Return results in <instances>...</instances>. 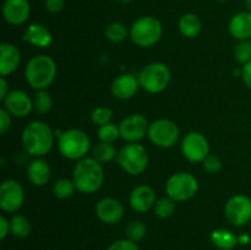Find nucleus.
<instances>
[{"instance_id":"nucleus-1","label":"nucleus","mask_w":251,"mask_h":250,"mask_svg":"<svg viewBox=\"0 0 251 250\" xmlns=\"http://www.w3.org/2000/svg\"><path fill=\"white\" fill-rule=\"evenodd\" d=\"M25 152L32 157H43L51 150L54 144V132L47 123L33 120L25 126L21 135Z\"/></svg>"},{"instance_id":"nucleus-2","label":"nucleus","mask_w":251,"mask_h":250,"mask_svg":"<svg viewBox=\"0 0 251 250\" xmlns=\"http://www.w3.org/2000/svg\"><path fill=\"white\" fill-rule=\"evenodd\" d=\"M73 180L76 190L82 194H93L100 190L104 181L102 163L93 157H85L77 161L73 171Z\"/></svg>"},{"instance_id":"nucleus-3","label":"nucleus","mask_w":251,"mask_h":250,"mask_svg":"<svg viewBox=\"0 0 251 250\" xmlns=\"http://www.w3.org/2000/svg\"><path fill=\"white\" fill-rule=\"evenodd\" d=\"M56 76V64L49 55H34L25 68V78L33 90H47Z\"/></svg>"},{"instance_id":"nucleus-4","label":"nucleus","mask_w":251,"mask_h":250,"mask_svg":"<svg viewBox=\"0 0 251 250\" xmlns=\"http://www.w3.org/2000/svg\"><path fill=\"white\" fill-rule=\"evenodd\" d=\"M163 34L161 21L154 16H142L135 20L130 27V38L141 48H151Z\"/></svg>"},{"instance_id":"nucleus-5","label":"nucleus","mask_w":251,"mask_h":250,"mask_svg":"<svg viewBox=\"0 0 251 250\" xmlns=\"http://www.w3.org/2000/svg\"><path fill=\"white\" fill-rule=\"evenodd\" d=\"M90 147V137L80 129H69L58 135V149L68 159L80 161L85 158Z\"/></svg>"},{"instance_id":"nucleus-6","label":"nucleus","mask_w":251,"mask_h":250,"mask_svg":"<svg viewBox=\"0 0 251 250\" xmlns=\"http://www.w3.org/2000/svg\"><path fill=\"white\" fill-rule=\"evenodd\" d=\"M117 163L125 173L130 175H139L144 173L149 166L147 150L137 142H130L118 152Z\"/></svg>"},{"instance_id":"nucleus-7","label":"nucleus","mask_w":251,"mask_h":250,"mask_svg":"<svg viewBox=\"0 0 251 250\" xmlns=\"http://www.w3.org/2000/svg\"><path fill=\"white\" fill-rule=\"evenodd\" d=\"M140 87L144 88L146 92L156 95L168 87L171 82V70L164 63L154 61L145 66L139 74Z\"/></svg>"},{"instance_id":"nucleus-8","label":"nucleus","mask_w":251,"mask_h":250,"mask_svg":"<svg viewBox=\"0 0 251 250\" xmlns=\"http://www.w3.org/2000/svg\"><path fill=\"white\" fill-rule=\"evenodd\" d=\"M199 190V181L193 174L186 172L172 174L166 183L167 196L176 202H184L196 195Z\"/></svg>"},{"instance_id":"nucleus-9","label":"nucleus","mask_w":251,"mask_h":250,"mask_svg":"<svg viewBox=\"0 0 251 250\" xmlns=\"http://www.w3.org/2000/svg\"><path fill=\"white\" fill-rule=\"evenodd\" d=\"M147 136L154 146L171 149L179 139V127L171 119H157L150 124Z\"/></svg>"},{"instance_id":"nucleus-10","label":"nucleus","mask_w":251,"mask_h":250,"mask_svg":"<svg viewBox=\"0 0 251 250\" xmlns=\"http://www.w3.org/2000/svg\"><path fill=\"white\" fill-rule=\"evenodd\" d=\"M226 218L230 225L243 227L251 221V199L243 194H235L225 206Z\"/></svg>"},{"instance_id":"nucleus-11","label":"nucleus","mask_w":251,"mask_h":250,"mask_svg":"<svg viewBox=\"0 0 251 250\" xmlns=\"http://www.w3.org/2000/svg\"><path fill=\"white\" fill-rule=\"evenodd\" d=\"M181 153L193 163H202L210 154V144L201 132L191 131L184 136L181 141Z\"/></svg>"},{"instance_id":"nucleus-12","label":"nucleus","mask_w":251,"mask_h":250,"mask_svg":"<svg viewBox=\"0 0 251 250\" xmlns=\"http://www.w3.org/2000/svg\"><path fill=\"white\" fill-rule=\"evenodd\" d=\"M25 202V190L15 179H6L0 185V208L5 212H17Z\"/></svg>"},{"instance_id":"nucleus-13","label":"nucleus","mask_w":251,"mask_h":250,"mask_svg":"<svg viewBox=\"0 0 251 250\" xmlns=\"http://www.w3.org/2000/svg\"><path fill=\"white\" fill-rule=\"evenodd\" d=\"M150 124L146 118L142 114H131L120 122L119 130L120 137L130 144V142H139L144 139L149 132Z\"/></svg>"},{"instance_id":"nucleus-14","label":"nucleus","mask_w":251,"mask_h":250,"mask_svg":"<svg viewBox=\"0 0 251 250\" xmlns=\"http://www.w3.org/2000/svg\"><path fill=\"white\" fill-rule=\"evenodd\" d=\"M4 108L16 118H26L33 108V100L29 98L26 92L21 90L10 91L4 98Z\"/></svg>"},{"instance_id":"nucleus-15","label":"nucleus","mask_w":251,"mask_h":250,"mask_svg":"<svg viewBox=\"0 0 251 250\" xmlns=\"http://www.w3.org/2000/svg\"><path fill=\"white\" fill-rule=\"evenodd\" d=\"M31 15L28 0H5L2 4V16L9 25L21 26Z\"/></svg>"},{"instance_id":"nucleus-16","label":"nucleus","mask_w":251,"mask_h":250,"mask_svg":"<svg viewBox=\"0 0 251 250\" xmlns=\"http://www.w3.org/2000/svg\"><path fill=\"white\" fill-rule=\"evenodd\" d=\"M95 211L98 220L107 225H115L122 221L124 216V206L114 198L100 199L96 205Z\"/></svg>"},{"instance_id":"nucleus-17","label":"nucleus","mask_w":251,"mask_h":250,"mask_svg":"<svg viewBox=\"0 0 251 250\" xmlns=\"http://www.w3.org/2000/svg\"><path fill=\"white\" fill-rule=\"evenodd\" d=\"M140 87L139 77L132 74H122L113 80L110 91L113 97L120 100H126L134 97Z\"/></svg>"},{"instance_id":"nucleus-18","label":"nucleus","mask_w":251,"mask_h":250,"mask_svg":"<svg viewBox=\"0 0 251 250\" xmlns=\"http://www.w3.org/2000/svg\"><path fill=\"white\" fill-rule=\"evenodd\" d=\"M130 206L137 213H146L156 205V194L151 186L142 184L132 189L129 198Z\"/></svg>"},{"instance_id":"nucleus-19","label":"nucleus","mask_w":251,"mask_h":250,"mask_svg":"<svg viewBox=\"0 0 251 250\" xmlns=\"http://www.w3.org/2000/svg\"><path fill=\"white\" fill-rule=\"evenodd\" d=\"M21 63V53L19 48L11 43L0 46V75L7 76L17 70Z\"/></svg>"},{"instance_id":"nucleus-20","label":"nucleus","mask_w":251,"mask_h":250,"mask_svg":"<svg viewBox=\"0 0 251 250\" xmlns=\"http://www.w3.org/2000/svg\"><path fill=\"white\" fill-rule=\"evenodd\" d=\"M230 36L238 41H247L251 38V12L239 11L233 15L228 25Z\"/></svg>"},{"instance_id":"nucleus-21","label":"nucleus","mask_w":251,"mask_h":250,"mask_svg":"<svg viewBox=\"0 0 251 250\" xmlns=\"http://www.w3.org/2000/svg\"><path fill=\"white\" fill-rule=\"evenodd\" d=\"M22 39L36 48L44 49L50 46L53 42V36L44 25L31 24L25 31Z\"/></svg>"},{"instance_id":"nucleus-22","label":"nucleus","mask_w":251,"mask_h":250,"mask_svg":"<svg viewBox=\"0 0 251 250\" xmlns=\"http://www.w3.org/2000/svg\"><path fill=\"white\" fill-rule=\"evenodd\" d=\"M50 167L48 162L42 159L41 157L33 159L27 166V178L34 186L47 185L50 179Z\"/></svg>"},{"instance_id":"nucleus-23","label":"nucleus","mask_w":251,"mask_h":250,"mask_svg":"<svg viewBox=\"0 0 251 250\" xmlns=\"http://www.w3.org/2000/svg\"><path fill=\"white\" fill-rule=\"evenodd\" d=\"M178 28L181 36L185 38H196L200 34L202 24L200 17L194 12H185L180 16L178 21Z\"/></svg>"},{"instance_id":"nucleus-24","label":"nucleus","mask_w":251,"mask_h":250,"mask_svg":"<svg viewBox=\"0 0 251 250\" xmlns=\"http://www.w3.org/2000/svg\"><path fill=\"white\" fill-rule=\"evenodd\" d=\"M211 242L221 250H232L238 244V237H235L230 230L218 228L211 233Z\"/></svg>"},{"instance_id":"nucleus-25","label":"nucleus","mask_w":251,"mask_h":250,"mask_svg":"<svg viewBox=\"0 0 251 250\" xmlns=\"http://www.w3.org/2000/svg\"><path fill=\"white\" fill-rule=\"evenodd\" d=\"M104 36L108 41L113 43H120V42H124L127 36H130V29H127V27L123 22L114 21L105 26Z\"/></svg>"},{"instance_id":"nucleus-26","label":"nucleus","mask_w":251,"mask_h":250,"mask_svg":"<svg viewBox=\"0 0 251 250\" xmlns=\"http://www.w3.org/2000/svg\"><path fill=\"white\" fill-rule=\"evenodd\" d=\"M117 150L113 144L100 141L92 147V157L100 163H108L117 158Z\"/></svg>"},{"instance_id":"nucleus-27","label":"nucleus","mask_w":251,"mask_h":250,"mask_svg":"<svg viewBox=\"0 0 251 250\" xmlns=\"http://www.w3.org/2000/svg\"><path fill=\"white\" fill-rule=\"evenodd\" d=\"M10 232L16 238H26L31 233V223L24 215H14L10 220Z\"/></svg>"},{"instance_id":"nucleus-28","label":"nucleus","mask_w":251,"mask_h":250,"mask_svg":"<svg viewBox=\"0 0 251 250\" xmlns=\"http://www.w3.org/2000/svg\"><path fill=\"white\" fill-rule=\"evenodd\" d=\"M76 190L75 183L73 179L60 178L54 183L53 185V194L55 198L65 200V199L71 198Z\"/></svg>"},{"instance_id":"nucleus-29","label":"nucleus","mask_w":251,"mask_h":250,"mask_svg":"<svg viewBox=\"0 0 251 250\" xmlns=\"http://www.w3.org/2000/svg\"><path fill=\"white\" fill-rule=\"evenodd\" d=\"M53 107V100L47 90H39L34 93L33 108L38 114H47Z\"/></svg>"},{"instance_id":"nucleus-30","label":"nucleus","mask_w":251,"mask_h":250,"mask_svg":"<svg viewBox=\"0 0 251 250\" xmlns=\"http://www.w3.org/2000/svg\"><path fill=\"white\" fill-rule=\"evenodd\" d=\"M176 202L171 199L169 196L167 198H161L156 201V205H154V213L158 218L161 220H166V218L172 217L176 212Z\"/></svg>"},{"instance_id":"nucleus-31","label":"nucleus","mask_w":251,"mask_h":250,"mask_svg":"<svg viewBox=\"0 0 251 250\" xmlns=\"http://www.w3.org/2000/svg\"><path fill=\"white\" fill-rule=\"evenodd\" d=\"M97 136L98 139H100V141L108 142V144H114V142L120 137L119 126L113 124V123L102 125V126H98Z\"/></svg>"},{"instance_id":"nucleus-32","label":"nucleus","mask_w":251,"mask_h":250,"mask_svg":"<svg viewBox=\"0 0 251 250\" xmlns=\"http://www.w3.org/2000/svg\"><path fill=\"white\" fill-rule=\"evenodd\" d=\"M234 59L242 65L251 60V41H239L234 47Z\"/></svg>"},{"instance_id":"nucleus-33","label":"nucleus","mask_w":251,"mask_h":250,"mask_svg":"<svg viewBox=\"0 0 251 250\" xmlns=\"http://www.w3.org/2000/svg\"><path fill=\"white\" fill-rule=\"evenodd\" d=\"M147 233V228L141 221H132L129 223L126 227V237L127 239L132 240V242L137 243L145 238Z\"/></svg>"},{"instance_id":"nucleus-34","label":"nucleus","mask_w":251,"mask_h":250,"mask_svg":"<svg viewBox=\"0 0 251 250\" xmlns=\"http://www.w3.org/2000/svg\"><path fill=\"white\" fill-rule=\"evenodd\" d=\"M113 118V110L108 107H98L91 113V122L97 126L109 124Z\"/></svg>"},{"instance_id":"nucleus-35","label":"nucleus","mask_w":251,"mask_h":250,"mask_svg":"<svg viewBox=\"0 0 251 250\" xmlns=\"http://www.w3.org/2000/svg\"><path fill=\"white\" fill-rule=\"evenodd\" d=\"M202 167L207 173H218L222 169V161L216 154H208L202 161Z\"/></svg>"},{"instance_id":"nucleus-36","label":"nucleus","mask_w":251,"mask_h":250,"mask_svg":"<svg viewBox=\"0 0 251 250\" xmlns=\"http://www.w3.org/2000/svg\"><path fill=\"white\" fill-rule=\"evenodd\" d=\"M107 250H140L137 244L130 239H119L108 247Z\"/></svg>"},{"instance_id":"nucleus-37","label":"nucleus","mask_w":251,"mask_h":250,"mask_svg":"<svg viewBox=\"0 0 251 250\" xmlns=\"http://www.w3.org/2000/svg\"><path fill=\"white\" fill-rule=\"evenodd\" d=\"M65 6V0H44V7L49 14H59Z\"/></svg>"},{"instance_id":"nucleus-38","label":"nucleus","mask_w":251,"mask_h":250,"mask_svg":"<svg viewBox=\"0 0 251 250\" xmlns=\"http://www.w3.org/2000/svg\"><path fill=\"white\" fill-rule=\"evenodd\" d=\"M11 126V114L5 108L0 109V134L5 135Z\"/></svg>"},{"instance_id":"nucleus-39","label":"nucleus","mask_w":251,"mask_h":250,"mask_svg":"<svg viewBox=\"0 0 251 250\" xmlns=\"http://www.w3.org/2000/svg\"><path fill=\"white\" fill-rule=\"evenodd\" d=\"M242 78L245 86L251 90V60L242 66Z\"/></svg>"},{"instance_id":"nucleus-40","label":"nucleus","mask_w":251,"mask_h":250,"mask_svg":"<svg viewBox=\"0 0 251 250\" xmlns=\"http://www.w3.org/2000/svg\"><path fill=\"white\" fill-rule=\"evenodd\" d=\"M10 233V221L5 216H0V239H5Z\"/></svg>"},{"instance_id":"nucleus-41","label":"nucleus","mask_w":251,"mask_h":250,"mask_svg":"<svg viewBox=\"0 0 251 250\" xmlns=\"http://www.w3.org/2000/svg\"><path fill=\"white\" fill-rule=\"evenodd\" d=\"M9 92V85H7L6 78L4 76H1L0 77V100H4V98L6 97Z\"/></svg>"},{"instance_id":"nucleus-42","label":"nucleus","mask_w":251,"mask_h":250,"mask_svg":"<svg viewBox=\"0 0 251 250\" xmlns=\"http://www.w3.org/2000/svg\"><path fill=\"white\" fill-rule=\"evenodd\" d=\"M250 237L248 234H242L240 237H238V243L240 244H249Z\"/></svg>"},{"instance_id":"nucleus-43","label":"nucleus","mask_w":251,"mask_h":250,"mask_svg":"<svg viewBox=\"0 0 251 250\" xmlns=\"http://www.w3.org/2000/svg\"><path fill=\"white\" fill-rule=\"evenodd\" d=\"M113 1L117 2V4H119V5H127V4H130L132 0H113Z\"/></svg>"},{"instance_id":"nucleus-44","label":"nucleus","mask_w":251,"mask_h":250,"mask_svg":"<svg viewBox=\"0 0 251 250\" xmlns=\"http://www.w3.org/2000/svg\"><path fill=\"white\" fill-rule=\"evenodd\" d=\"M245 6H247L248 11L251 12V0H245Z\"/></svg>"},{"instance_id":"nucleus-45","label":"nucleus","mask_w":251,"mask_h":250,"mask_svg":"<svg viewBox=\"0 0 251 250\" xmlns=\"http://www.w3.org/2000/svg\"><path fill=\"white\" fill-rule=\"evenodd\" d=\"M217 1H220V2H226V1H228V0H217Z\"/></svg>"}]
</instances>
